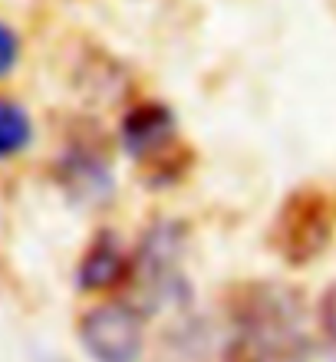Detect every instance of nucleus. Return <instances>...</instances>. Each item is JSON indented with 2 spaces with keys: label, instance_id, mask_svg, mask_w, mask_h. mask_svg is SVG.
I'll list each match as a JSON object with an SVG mask.
<instances>
[{
  "label": "nucleus",
  "instance_id": "nucleus-1",
  "mask_svg": "<svg viewBox=\"0 0 336 362\" xmlns=\"http://www.w3.org/2000/svg\"><path fill=\"white\" fill-rule=\"evenodd\" d=\"M185 247H188V224L182 218H158L135 240L125 280V303L149 320L152 313H165L188 296L185 284Z\"/></svg>",
  "mask_w": 336,
  "mask_h": 362
},
{
  "label": "nucleus",
  "instance_id": "nucleus-2",
  "mask_svg": "<svg viewBox=\"0 0 336 362\" xmlns=\"http://www.w3.org/2000/svg\"><path fill=\"white\" fill-rule=\"evenodd\" d=\"M119 145L139 165V175L149 188H172L188 178L195 152L185 145L178 115L158 99L129 105L119 119Z\"/></svg>",
  "mask_w": 336,
  "mask_h": 362
},
{
  "label": "nucleus",
  "instance_id": "nucleus-3",
  "mask_svg": "<svg viewBox=\"0 0 336 362\" xmlns=\"http://www.w3.org/2000/svg\"><path fill=\"white\" fill-rule=\"evenodd\" d=\"M234 336L274 359H287L303 339V300L287 284H241L228 300Z\"/></svg>",
  "mask_w": 336,
  "mask_h": 362
},
{
  "label": "nucleus",
  "instance_id": "nucleus-4",
  "mask_svg": "<svg viewBox=\"0 0 336 362\" xmlns=\"http://www.w3.org/2000/svg\"><path fill=\"white\" fill-rule=\"evenodd\" d=\"M333 238V204L323 191L300 188L280 204L274 228H270V244L280 257L303 267L310 260H317L327 250Z\"/></svg>",
  "mask_w": 336,
  "mask_h": 362
},
{
  "label": "nucleus",
  "instance_id": "nucleus-5",
  "mask_svg": "<svg viewBox=\"0 0 336 362\" xmlns=\"http://www.w3.org/2000/svg\"><path fill=\"white\" fill-rule=\"evenodd\" d=\"M79 346L93 362H142L145 316L125 300H99L76 323Z\"/></svg>",
  "mask_w": 336,
  "mask_h": 362
},
{
  "label": "nucleus",
  "instance_id": "nucleus-6",
  "mask_svg": "<svg viewBox=\"0 0 336 362\" xmlns=\"http://www.w3.org/2000/svg\"><path fill=\"white\" fill-rule=\"evenodd\" d=\"M53 181L79 208H106L115 198V172L99 135H73L53 162Z\"/></svg>",
  "mask_w": 336,
  "mask_h": 362
},
{
  "label": "nucleus",
  "instance_id": "nucleus-7",
  "mask_svg": "<svg viewBox=\"0 0 336 362\" xmlns=\"http://www.w3.org/2000/svg\"><path fill=\"white\" fill-rule=\"evenodd\" d=\"M129 260L132 250L125 247V240L115 230L103 228L93 234L86 250L76 260V290L79 293H112L122 290L129 280Z\"/></svg>",
  "mask_w": 336,
  "mask_h": 362
},
{
  "label": "nucleus",
  "instance_id": "nucleus-8",
  "mask_svg": "<svg viewBox=\"0 0 336 362\" xmlns=\"http://www.w3.org/2000/svg\"><path fill=\"white\" fill-rule=\"evenodd\" d=\"M33 119H30L27 105H20L10 95H0V162H10L23 155L33 145Z\"/></svg>",
  "mask_w": 336,
  "mask_h": 362
},
{
  "label": "nucleus",
  "instance_id": "nucleus-9",
  "mask_svg": "<svg viewBox=\"0 0 336 362\" xmlns=\"http://www.w3.org/2000/svg\"><path fill=\"white\" fill-rule=\"evenodd\" d=\"M20 49H23V43H20V33L10 27V23H4V20H0V79H7L10 73L17 69Z\"/></svg>",
  "mask_w": 336,
  "mask_h": 362
},
{
  "label": "nucleus",
  "instance_id": "nucleus-10",
  "mask_svg": "<svg viewBox=\"0 0 336 362\" xmlns=\"http://www.w3.org/2000/svg\"><path fill=\"white\" fill-rule=\"evenodd\" d=\"M224 362H280V359H274L270 353H264V349H257V346H250L234 336L228 343V349H224Z\"/></svg>",
  "mask_w": 336,
  "mask_h": 362
},
{
  "label": "nucleus",
  "instance_id": "nucleus-11",
  "mask_svg": "<svg viewBox=\"0 0 336 362\" xmlns=\"http://www.w3.org/2000/svg\"><path fill=\"white\" fill-rule=\"evenodd\" d=\"M287 362H336V346H320V343H300Z\"/></svg>",
  "mask_w": 336,
  "mask_h": 362
},
{
  "label": "nucleus",
  "instance_id": "nucleus-12",
  "mask_svg": "<svg viewBox=\"0 0 336 362\" xmlns=\"http://www.w3.org/2000/svg\"><path fill=\"white\" fill-rule=\"evenodd\" d=\"M320 326H323V333L336 346V286H330L323 293V300H320Z\"/></svg>",
  "mask_w": 336,
  "mask_h": 362
}]
</instances>
